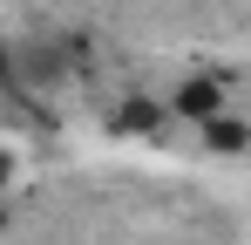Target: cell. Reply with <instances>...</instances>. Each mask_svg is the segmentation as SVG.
Listing matches in <instances>:
<instances>
[{
  "label": "cell",
  "instance_id": "1",
  "mask_svg": "<svg viewBox=\"0 0 251 245\" xmlns=\"http://www.w3.org/2000/svg\"><path fill=\"white\" fill-rule=\"evenodd\" d=\"M170 116H183V122H217L224 116V82L217 75H183L176 82V95H170Z\"/></svg>",
  "mask_w": 251,
  "mask_h": 245
},
{
  "label": "cell",
  "instance_id": "2",
  "mask_svg": "<svg viewBox=\"0 0 251 245\" xmlns=\"http://www.w3.org/2000/svg\"><path fill=\"white\" fill-rule=\"evenodd\" d=\"M163 122H170V102H156V95H129L123 109L109 116V129H116V136H156Z\"/></svg>",
  "mask_w": 251,
  "mask_h": 245
},
{
  "label": "cell",
  "instance_id": "3",
  "mask_svg": "<svg viewBox=\"0 0 251 245\" xmlns=\"http://www.w3.org/2000/svg\"><path fill=\"white\" fill-rule=\"evenodd\" d=\"M204 143H210V150H245V122H231V116L204 122Z\"/></svg>",
  "mask_w": 251,
  "mask_h": 245
},
{
  "label": "cell",
  "instance_id": "4",
  "mask_svg": "<svg viewBox=\"0 0 251 245\" xmlns=\"http://www.w3.org/2000/svg\"><path fill=\"white\" fill-rule=\"evenodd\" d=\"M7 184H14V157L0 150V191H7Z\"/></svg>",
  "mask_w": 251,
  "mask_h": 245
},
{
  "label": "cell",
  "instance_id": "5",
  "mask_svg": "<svg viewBox=\"0 0 251 245\" xmlns=\"http://www.w3.org/2000/svg\"><path fill=\"white\" fill-rule=\"evenodd\" d=\"M0 225H7V211H0Z\"/></svg>",
  "mask_w": 251,
  "mask_h": 245
}]
</instances>
